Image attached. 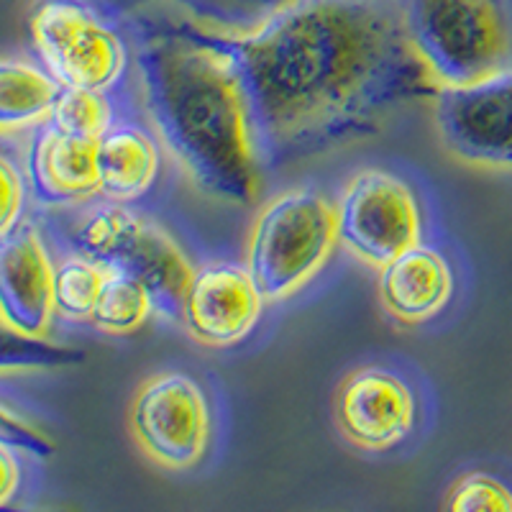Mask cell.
I'll return each mask as SVG.
<instances>
[{"instance_id":"4","label":"cell","mask_w":512,"mask_h":512,"mask_svg":"<svg viewBox=\"0 0 512 512\" xmlns=\"http://www.w3.org/2000/svg\"><path fill=\"white\" fill-rule=\"evenodd\" d=\"M410 49L436 88L469 85L512 67L505 0H397Z\"/></svg>"},{"instance_id":"11","label":"cell","mask_w":512,"mask_h":512,"mask_svg":"<svg viewBox=\"0 0 512 512\" xmlns=\"http://www.w3.org/2000/svg\"><path fill=\"white\" fill-rule=\"evenodd\" d=\"M267 305L246 264L210 262L192 272L180 318L198 344L231 349L254 331Z\"/></svg>"},{"instance_id":"17","label":"cell","mask_w":512,"mask_h":512,"mask_svg":"<svg viewBox=\"0 0 512 512\" xmlns=\"http://www.w3.org/2000/svg\"><path fill=\"white\" fill-rule=\"evenodd\" d=\"M121 16L141 11L180 13V16L218 26V29H251L269 13L290 0H100Z\"/></svg>"},{"instance_id":"5","label":"cell","mask_w":512,"mask_h":512,"mask_svg":"<svg viewBox=\"0 0 512 512\" xmlns=\"http://www.w3.org/2000/svg\"><path fill=\"white\" fill-rule=\"evenodd\" d=\"M26 31L31 54L64 88L113 95L126 80L134 44L121 13L100 0H34Z\"/></svg>"},{"instance_id":"24","label":"cell","mask_w":512,"mask_h":512,"mask_svg":"<svg viewBox=\"0 0 512 512\" xmlns=\"http://www.w3.org/2000/svg\"><path fill=\"white\" fill-rule=\"evenodd\" d=\"M11 141L8 136H0V233L16 226L31 210L21 146H13Z\"/></svg>"},{"instance_id":"14","label":"cell","mask_w":512,"mask_h":512,"mask_svg":"<svg viewBox=\"0 0 512 512\" xmlns=\"http://www.w3.org/2000/svg\"><path fill=\"white\" fill-rule=\"evenodd\" d=\"M456 274L441 249L415 244L377 269V297L400 326H425L454 300Z\"/></svg>"},{"instance_id":"23","label":"cell","mask_w":512,"mask_h":512,"mask_svg":"<svg viewBox=\"0 0 512 512\" xmlns=\"http://www.w3.org/2000/svg\"><path fill=\"white\" fill-rule=\"evenodd\" d=\"M16 372H0V441L13 443L24 448L39 461H47L54 456V441L41 431V425L31 418L24 405H18L8 392H3L8 379Z\"/></svg>"},{"instance_id":"7","label":"cell","mask_w":512,"mask_h":512,"mask_svg":"<svg viewBox=\"0 0 512 512\" xmlns=\"http://www.w3.org/2000/svg\"><path fill=\"white\" fill-rule=\"evenodd\" d=\"M338 246L379 269L423 241V210L413 187L384 169L356 172L333 203Z\"/></svg>"},{"instance_id":"19","label":"cell","mask_w":512,"mask_h":512,"mask_svg":"<svg viewBox=\"0 0 512 512\" xmlns=\"http://www.w3.org/2000/svg\"><path fill=\"white\" fill-rule=\"evenodd\" d=\"M57 249V246H54ZM108 269L77 251L57 249L54 264V313L64 320H90Z\"/></svg>"},{"instance_id":"8","label":"cell","mask_w":512,"mask_h":512,"mask_svg":"<svg viewBox=\"0 0 512 512\" xmlns=\"http://www.w3.org/2000/svg\"><path fill=\"white\" fill-rule=\"evenodd\" d=\"M128 428L139 448L162 469L190 472L210 446V402L205 387L185 372H159L136 387Z\"/></svg>"},{"instance_id":"18","label":"cell","mask_w":512,"mask_h":512,"mask_svg":"<svg viewBox=\"0 0 512 512\" xmlns=\"http://www.w3.org/2000/svg\"><path fill=\"white\" fill-rule=\"evenodd\" d=\"M154 308L157 305H154L152 290L139 277L108 269V277H105L88 323L105 336H128L146 326Z\"/></svg>"},{"instance_id":"3","label":"cell","mask_w":512,"mask_h":512,"mask_svg":"<svg viewBox=\"0 0 512 512\" xmlns=\"http://www.w3.org/2000/svg\"><path fill=\"white\" fill-rule=\"evenodd\" d=\"M93 203L39 210L52 244L90 256L105 269L134 274L152 290L159 310L180 315L187 282L195 272L185 249L162 226L123 208V203Z\"/></svg>"},{"instance_id":"22","label":"cell","mask_w":512,"mask_h":512,"mask_svg":"<svg viewBox=\"0 0 512 512\" xmlns=\"http://www.w3.org/2000/svg\"><path fill=\"white\" fill-rule=\"evenodd\" d=\"M448 512H512V487L489 472H466L446 492Z\"/></svg>"},{"instance_id":"21","label":"cell","mask_w":512,"mask_h":512,"mask_svg":"<svg viewBox=\"0 0 512 512\" xmlns=\"http://www.w3.org/2000/svg\"><path fill=\"white\" fill-rule=\"evenodd\" d=\"M49 121L67 134L100 139L116 123L111 95L82 88H64L62 85Z\"/></svg>"},{"instance_id":"25","label":"cell","mask_w":512,"mask_h":512,"mask_svg":"<svg viewBox=\"0 0 512 512\" xmlns=\"http://www.w3.org/2000/svg\"><path fill=\"white\" fill-rule=\"evenodd\" d=\"M29 461H39L24 448L0 441V510L21 505L29 487Z\"/></svg>"},{"instance_id":"12","label":"cell","mask_w":512,"mask_h":512,"mask_svg":"<svg viewBox=\"0 0 512 512\" xmlns=\"http://www.w3.org/2000/svg\"><path fill=\"white\" fill-rule=\"evenodd\" d=\"M338 431L356 448L382 454L415 431L413 387L392 369L361 367L346 374L333 397Z\"/></svg>"},{"instance_id":"13","label":"cell","mask_w":512,"mask_h":512,"mask_svg":"<svg viewBox=\"0 0 512 512\" xmlns=\"http://www.w3.org/2000/svg\"><path fill=\"white\" fill-rule=\"evenodd\" d=\"M21 139L31 208L62 210L100 198V139L67 134L52 121H44Z\"/></svg>"},{"instance_id":"10","label":"cell","mask_w":512,"mask_h":512,"mask_svg":"<svg viewBox=\"0 0 512 512\" xmlns=\"http://www.w3.org/2000/svg\"><path fill=\"white\" fill-rule=\"evenodd\" d=\"M52 244L39 210L31 208L16 226L0 233V320L34 338H49L54 320Z\"/></svg>"},{"instance_id":"9","label":"cell","mask_w":512,"mask_h":512,"mask_svg":"<svg viewBox=\"0 0 512 512\" xmlns=\"http://www.w3.org/2000/svg\"><path fill=\"white\" fill-rule=\"evenodd\" d=\"M431 100L438 139L451 157L512 172V67L469 85L436 88Z\"/></svg>"},{"instance_id":"20","label":"cell","mask_w":512,"mask_h":512,"mask_svg":"<svg viewBox=\"0 0 512 512\" xmlns=\"http://www.w3.org/2000/svg\"><path fill=\"white\" fill-rule=\"evenodd\" d=\"M85 354L52 338H34L0 320V372H52L82 364Z\"/></svg>"},{"instance_id":"16","label":"cell","mask_w":512,"mask_h":512,"mask_svg":"<svg viewBox=\"0 0 512 512\" xmlns=\"http://www.w3.org/2000/svg\"><path fill=\"white\" fill-rule=\"evenodd\" d=\"M62 90L52 72L31 54L0 57V136L21 139L49 121Z\"/></svg>"},{"instance_id":"1","label":"cell","mask_w":512,"mask_h":512,"mask_svg":"<svg viewBox=\"0 0 512 512\" xmlns=\"http://www.w3.org/2000/svg\"><path fill=\"white\" fill-rule=\"evenodd\" d=\"M190 26L231 62L269 167L374 136L436 93L395 0H290L251 29Z\"/></svg>"},{"instance_id":"2","label":"cell","mask_w":512,"mask_h":512,"mask_svg":"<svg viewBox=\"0 0 512 512\" xmlns=\"http://www.w3.org/2000/svg\"><path fill=\"white\" fill-rule=\"evenodd\" d=\"M134 36L141 103L159 144L187 180L218 203L244 208L262 190L254 121L231 62L180 13L123 16Z\"/></svg>"},{"instance_id":"15","label":"cell","mask_w":512,"mask_h":512,"mask_svg":"<svg viewBox=\"0 0 512 512\" xmlns=\"http://www.w3.org/2000/svg\"><path fill=\"white\" fill-rule=\"evenodd\" d=\"M162 169L159 141L136 123L116 121L98 141L100 200L134 203L152 190Z\"/></svg>"},{"instance_id":"6","label":"cell","mask_w":512,"mask_h":512,"mask_svg":"<svg viewBox=\"0 0 512 512\" xmlns=\"http://www.w3.org/2000/svg\"><path fill=\"white\" fill-rule=\"evenodd\" d=\"M336 246L333 203L313 187H297L256 213L246 267L267 303H285L326 269Z\"/></svg>"}]
</instances>
